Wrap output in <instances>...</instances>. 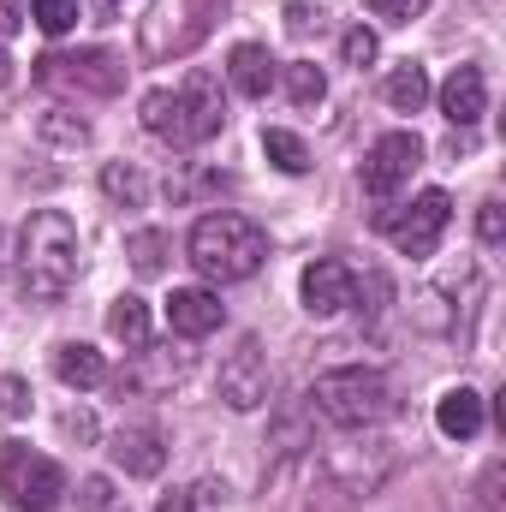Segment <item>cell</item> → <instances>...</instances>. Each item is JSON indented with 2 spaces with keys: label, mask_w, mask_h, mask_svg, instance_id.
I'll use <instances>...</instances> for the list:
<instances>
[{
  "label": "cell",
  "mask_w": 506,
  "mask_h": 512,
  "mask_svg": "<svg viewBox=\"0 0 506 512\" xmlns=\"http://www.w3.org/2000/svg\"><path fill=\"white\" fill-rule=\"evenodd\" d=\"M221 126H227V90L209 66H191L185 84L143 96V131L173 149H197V143L221 137Z\"/></svg>",
  "instance_id": "obj_1"
},
{
  "label": "cell",
  "mask_w": 506,
  "mask_h": 512,
  "mask_svg": "<svg viewBox=\"0 0 506 512\" xmlns=\"http://www.w3.org/2000/svg\"><path fill=\"white\" fill-rule=\"evenodd\" d=\"M0 495L12 512H60L72 489L48 453H30L24 441H0Z\"/></svg>",
  "instance_id": "obj_6"
},
{
  "label": "cell",
  "mask_w": 506,
  "mask_h": 512,
  "mask_svg": "<svg viewBox=\"0 0 506 512\" xmlns=\"http://www.w3.org/2000/svg\"><path fill=\"white\" fill-rule=\"evenodd\" d=\"M441 114H447L453 126H477V120L489 114V78H483V66H453V72H447V84H441Z\"/></svg>",
  "instance_id": "obj_13"
},
{
  "label": "cell",
  "mask_w": 506,
  "mask_h": 512,
  "mask_svg": "<svg viewBox=\"0 0 506 512\" xmlns=\"http://www.w3.org/2000/svg\"><path fill=\"white\" fill-rule=\"evenodd\" d=\"M6 84H12V54L0 48V90H6Z\"/></svg>",
  "instance_id": "obj_34"
},
{
  "label": "cell",
  "mask_w": 506,
  "mask_h": 512,
  "mask_svg": "<svg viewBox=\"0 0 506 512\" xmlns=\"http://www.w3.org/2000/svg\"><path fill=\"white\" fill-rule=\"evenodd\" d=\"M0 256H6V233H0Z\"/></svg>",
  "instance_id": "obj_35"
},
{
  "label": "cell",
  "mask_w": 506,
  "mask_h": 512,
  "mask_svg": "<svg viewBox=\"0 0 506 512\" xmlns=\"http://www.w3.org/2000/svg\"><path fill=\"white\" fill-rule=\"evenodd\" d=\"M435 423H441L447 441H477V435H483V393H477V387H453V393H441Z\"/></svg>",
  "instance_id": "obj_16"
},
{
  "label": "cell",
  "mask_w": 506,
  "mask_h": 512,
  "mask_svg": "<svg viewBox=\"0 0 506 512\" xmlns=\"http://www.w3.org/2000/svg\"><path fill=\"white\" fill-rule=\"evenodd\" d=\"M42 137H54V143H90V126L78 120V114H66V108H54V114H42Z\"/></svg>",
  "instance_id": "obj_26"
},
{
  "label": "cell",
  "mask_w": 506,
  "mask_h": 512,
  "mask_svg": "<svg viewBox=\"0 0 506 512\" xmlns=\"http://www.w3.org/2000/svg\"><path fill=\"white\" fill-rule=\"evenodd\" d=\"M370 12H376L381 24H411V18L429 12V0H370Z\"/></svg>",
  "instance_id": "obj_28"
},
{
  "label": "cell",
  "mask_w": 506,
  "mask_h": 512,
  "mask_svg": "<svg viewBox=\"0 0 506 512\" xmlns=\"http://www.w3.org/2000/svg\"><path fill=\"white\" fill-rule=\"evenodd\" d=\"M30 18H36L42 36H66V30H78L84 0H30Z\"/></svg>",
  "instance_id": "obj_21"
},
{
  "label": "cell",
  "mask_w": 506,
  "mask_h": 512,
  "mask_svg": "<svg viewBox=\"0 0 506 512\" xmlns=\"http://www.w3.org/2000/svg\"><path fill=\"white\" fill-rule=\"evenodd\" d=\"M78 268H84L78 227L60 209H36L24 221V233H18V286H24V298H36V304L66 298Z\"/></svg>",
  "instance_id": "obj_2"
},
{
  "label": "cell",
  "mask_w": 506,
  "mask_h": 512,
  "mask_svg": "<svg viewBox=\"0 0 506 512\" xmlns=\"http://www.w3.org/2000/svg\"><path fill=\"white\" fill-rule=\"evenodd\" d=\"M447 221H453V197H447V191H423V197H411L405 209H381L376 215V227L405 256H435Z\"/></svg>",
  "instance_id": "obj_8"
},
{
  "label": "cell",
  "mask_w": 506,
  "mask_h": 512,
  "mask_svg": "<svg viewBox=\"0 0 506 512\" xmlns=\"http://www.w3.org/2000/svg\"><path fill=\"white\" fill-rule=\"evenodd\" d=\"M108 495H114V489H108V477H90V483L78 489V507H90V512H108Z\"/></svg>",
  "instance_id": "obj_30"
},
{
  "label": "cell",
  "mask_w": 506,
  "mask_h": 512,
  "mask_svg": "<svg viewBox=\"0 0 506 512\" xmlns=\"http://www.w3.org/2000/svg\"><path fill=\"white\" fill-rule=\"evenodd\" d=\"M102 191H108L114 203H131V209H137V203L149 197V179H143L131 161H108V167H102Z\"/></svg>",
  "instance_id": "obj_22"
},
{
  "label": "cell",
  "mask_w": 506,
  "mask_h": 512,
  "mask_svg": "<svg viewBox=\"0 0 506 512\" xmlns=\"http://www.w3.org/2000/svg\"><path fill=\"white\" fill-rule=\"evenodd\" d=\"M54 376L66 387H78V393H90V387L108 382V358H102L96 346H84V340H66V346L54 352Z\"/></svg>",
  "instance_id": "obj_17"
},
{
  "label": "cell",
  "mask_w": 506,
  "mask_h": 512,
  "mask_svg": "<svg viewBox=\"0 0 506 512\" xmlns=\"http://www.w3.org/2000/svg\"><path fill=\"white\" fill-rule=\"evenodd\" d=\"M108 334L126 346V352H137V346H149V304L137 298V292H126V298H114V310H108Z\"/></svg>",
  "instance_id": "obj_19"
},
{
  "label": "cell",
  "mask_w": 506,
  "mask_h": 512,
  "mask_svg": "<svg viewBox=\"0 0 506 512\" xmlns=\"http://www.w3.org/2000/svg\"><path fill=\"white\" fill-rule=\"evenodd\" d=\"M185 256H191V268L203 280L233 286V280H251L256 268L268 262V233L256 227L251 215H239V209H215V215H203L191 227Z\"/></svg>",
  "instance_id": "obj_3"
},
{
  "label": "cell",
  "mask_w": 506,
  "mask_h": 512,
  "mask_svg": "<svg viewBox=\"0 0 506 512\" xmlns=\"http://www.w3.org/2000/svg\"><path fill=\"white\" fill-rule=\"evenodd\" d=\"M155 512H197V495H191V489H167V495L155 501Z\"/></svg>",
  "instance_id": "obj_32"
},
{
  "label": "cell",
  "mask_w": 506,
  "mask_h": 512,
  "mask_svg": "<svg viewBox=\"0 0 506 512\" xmlns=\"http://www.w3.org/2000/svg\"><path fill=\"white\" fill-rule=\"evenodd\" d=\"M298 292H304V310H310L316 322H328V316H340L346 304H358V274H352L340 256H316V262L304 268Z\"/></svg>",
  "instance_id": "obj_11"
},
{
  "label": "cell",
  "mask_w": 506,
  "mask_h": 512,
  "mask_svg": "<svg viewBox=\"0 0 506 512\" xmlns=\"http://www.w3.org/2000/svg\"><path fill=\"white\" fill-rule=\"evenodd\" d=\"M36 78L48 90H66V96H120L126 60L114 48H72V54H42Z\"/></svg>",
  "instance_id": "obj_7"
},
{
  "label": "cell",
  "mask_w": 506,
  "mask_h": 512,
  "mask_svg": "<svg viewBox=\"0 0 506 512\" xmlns=\"http://www.w3.org/2000/svg\"><path fill=\"white\" fill-rule=\"evenodd\" d=\"M381 96H387V108H399V114H417V108L429 102V72H423L417 60H405V66H393V72H387Z\"/></svg>",
  "instance_id": "obj_18"
},
{
  "label": "cell",
  "mask_w": 506,
  "mask_h": 512,
  "mask_svg": "<svg viewBox=\"0 0 506 512\" xmlns=\"http://www.w3.org/2000/svg\"><path fill=\"white\" fill-rule=\"evenodd\" d=\"M126 256H131V268H137V274H161V256H167V239L143 227V233H131V239H126Z\"/></svg>",
  "instance_id": "obj_24"
},
{
  "label": "cell",
  "mask_w": 506,
  "mask_h": 512,
  "mask_svg": "<svg viewBox=\"0 0 506 512\" xmlns=\"http://www.w3.org/2000/svg\"><path fill=\"white\" fill-rule=\"evenodd\" d=\"M0 417H6V423L30 417V382H24V376H0Z\"/></svg>",
  "instance_id": "obj_27"
},
{
  "label": "cell",
  "mask_w": 506,
  "mask_h": 512,
  "mask_svg": "<svg viewBox=\"0 0 506 512\" xmlns=\"http://www.w3.org/2000/svg\"><path fill=\"white\" fill-rule=\"evenodd\" d=\"M108 6H126V0H108Z\"/></svg>",
  "instance_id": "obj_36"
},
{
  "label": "cell",
  "mask_w": 506,
  "mask_h": 512,
  "mask_svg": "<svg viewBox=\"0 0 506 512\" xmlns=\"http://www.w3.org/2000/svg\"><path fill=\"white\" fill-rule=\"evenodd\" d=\"M114 465L126 471V477H161V465H167V447H161V429H120L114 435Z\"/></svg>",
  "instance_id": "obj_15"
},
{
  "label": "cell",
  "mask_w": 506,
  "mask_h": 512,
  "mask_svg": "<svg viewBox=\"0 0 506 512\" xmlns=\"http://www.w3.org/2000/svg\"><path fill=\"white\" fill-rule=\"evenodd\" d=\"M376 54H381L376 30H364V24H352V30L340 36V60H346V66H358V72H364V66H376Z\"/></svg>",
  "instance_id": "obj_25"
},
{
  "label": "cell",
  "mask_w": 506,
  "mask_h": 512,
  "mask_svg": "<svg viewBox=\"0 0 506 512\" xmlns=\"http://www.w3.org/2000/svg\"><path fill=\"white\" fill-rule=\"evenodd\" d=\"M24 18H30V0H0V42H6Z\"/></svg>",
  "instance_id": "obj_31"
},
{
  "label": "cell",
  "mask_w": 506,
  "mask_h": 512,
  "mask_svg": "<svg viewBox=\"0 0 506 512\" xmlns=\"http://www.w3.org/2000/svg\"><path fill=\"white\" fill-rule=\"evenodd\" d=\"M286 96H292L298 108H316V102L328 96V78H322V66H310V60L286 66Z\"/></svg>",
  "instance_id": "obj_23"
},
{
  "label": "cell",
  "mask_w": 506,
  "mask_h": 512,
  "mask_svg": "<svg viewBox=\"0 0 506 512\" xmlns=\"http://www.w3.org/2000/svg\"><path fill=\"white\" fill-rule=\"evenodd\" d=\"M268 393H274L268 352H262L256 334H245V340L221 358V399H227L233 411H256V405H268Z\"/></svg>",
  "instance_id": "obj_10"
},
{
  "label": "cell",
  "mask_w": 506,
  "mask_h": 512,
  "mask_svg": "<svg viewBox=\"0 0 506 512\" xmlns=\"http://www.w3.org/2000/svg\"><path fill=\"white\" fill-rule=\"evenodd\" d=\"M423 167V143H417V131H381L376 143H370V155H364V191L370 197H393V191H405L411 185V173Z\"/></svg>",
  "instance_id": "obj_9"
},
{
  "label": "cell",
  "mask_w": 506,
  "mask_h": 512,
  "mask_svg": "<svg viewBox=\"0 0 506 512\" xmlns=\"http://www.w3.org/2000/svg\"><path fill=\"white\" fill-rule=\"evenodd\" d=\"M310 411L334 429H376L381 417L393 411V387L381 370L364 364H340V370H322L310 387Z\"/></svg>",
  "instance_id": "obj_4"
},
{
  "label": "cell",
  "mask_w": 506,
  "mask_h": 512,
  "mask_svg": "<svg viewBox=\"0 0 506 512\" xmlns=\"http://www.w3.org/2000/svg\"><path fill=\"white\" fill-rule=\"evenodd\" d=\"M274 78H280V66H274V54H268L262 42H239V48L227 54V84H233L239 96L262 102V96L274 90Z\"/></svg>",
  "instance_id": "obj_14"
},
{
  "label": "cell",
  "mask_w": 506,
  "mask_h": 512,
  "mask_svg": "<svg viewBox=\"0 0 506 512\" xmlns=\"http://www.w3.org/2000/svg\"><path fill=\"white\" fill-rule=\"evenodd\" d=\"M477 233H483V245H501V239H506V209H501V197H483V209H477Z\"/></svg>",
  "instance_id": "obj_29"
},
{
  "label": "cell",
  "mask_w": 506,
  "mask_h": 512,
  "mask_svg": "<svg viewBox=\"0 0 506 512\" xmlns=\"http://www.w3.org/2000/svg\"><path fill=\"white\" fill-rule=\"evenodd\" d=\"M262 155H268L280 173H310V149H304V137H298V131L268 126V131H262Z\"/></svg>",
  "instance_id": "obj_20"
},
{
  "label": "cell",
  "mask_w": 506,
  "mask_h": 512,
  "mask_svg": "<svg viewBox=\"0 0 506 512\" xmlns=\"http://www.w3.org/2000/svg\"><path fill=\"white\" fill-rule=\"evenodd\" d=\"M221 322H227L221 292H209V286H173V298H167V328H173L179 340H203V334H215Z\"/></svg>",
  "instance_id": "obj_12"
},
{
  "label": "cell",
  "mask_w": 506,
  "mask_h": 512,
  "mask_svg": "<svg viewBox=\"0 0 506 512\" xmlns=\"http://www.w3.org/2000/svg\"><path fill=\"white\" fill-rule=\"evenodd\" d=\"M227 12V0H155V12L143 18V60H185L191 48L209 42L215 18Z\"/></svg>",
  "instance_id": "obj_5"
},
{
  "label": "cell",
  "mask_w": 506,
  "mask_h": 512,
  "mask_svg": "<svg viewBox=\"0 0 506 512\" xmlns=\"http://www.w3.org/2000/svg\"><path fill=\"white\" fill-rule=\"evenodd\" d=\"M66 435H84V441H90V435H96V417H90V411H66Z\"/></svg>",
  "instance_id": "obj_33"
}]
</instances>
